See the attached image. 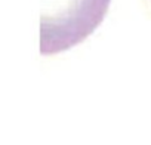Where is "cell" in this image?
<instances>
[{
    "instance_id": "1",
    "label": "cell",
    "mask_w": 151,
    "mask_h": 145,
    "mask_svg": "<svg viewBox=\"0 0 151 145\" xmlns=\"http://www.w3.org/2000/svg\"><path fill=\"white\" fill-rule=\"evenodd\" d=\"M110 0H47L42 5L40 53L65 52L86 40L104 21Z\"/></svg>"
}]
</instances>
